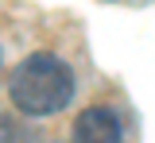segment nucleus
Listing matches in <instances>:
<instances>
[{"instance_id": "f03ea898", "label": "nucleus", "mask_w": 155, "mask_h": 143, "mask_svg": "<svg viewBox=\"0 0 155 143\" xmlns=\"http://www.w3.org/2000/svg\"><path fill=\"white\" fill-rule=\"evenodd\" d=\"M78 143H120V120L109 108H85L74 124Z\"/></svg>"}, {"instance_id": "7ed1b4c3", "label": "nucleus", "mask_w": 155, "mask_h": 143, "mask_svg": "<svg viewBox=\"0 0 155 143\" xmlns=\"http://www.w3.org/2000/svg\"><path fill=\"white\" fill-rule=\"evenodd\" d=\"M0 143H31L27 128H12V124H0Z\"/></svg>"}, {"instance_id": "f257e3e1", "label": "nucleus", "mask_w": 155, "mask_h": 143, "mask_svg": "<svg viewBox=\"0 0 155 143\" xmlns=\"http://www.w3.org/2000/svg\"><path fill=\"white\" fill-rule=\"evenodd\" d=\"M12 104L27 116H51L74 97V74L54 54H31L12 74Z\"/></svg>"}]
</instances>
